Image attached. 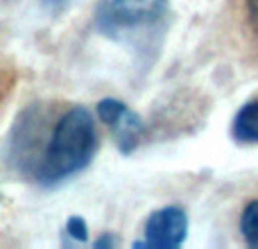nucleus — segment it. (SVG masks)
Segmentation results:
<instances>
[{
	"instance_id": "f257e3e1",
	"label": "nucleus",
	"mask_w": 258,
	"mask_h": 249,
	"mask_svg": "<svg viewBox=\"0 0 258 249\" xmlns=\"http://www.w3.org/2000/svg\"><path fill=\"white\" fill-rule=\"evenodd\" d=\"M95 125L86 109L75 107L59 118L41 163L36 165V179L41 183H57L71 174L84 170L95 152Z\"/></svg>"
},
{
	"instance_id": "f03ea898",
	"label": "nucleus",
	"mask_w": 258,
	"mask_h": 249,
	"mask_svg": "<svg viewBox=\"0 0 258 249\" xmlns=\"http://www.w3.org/2000/svg\"><path fill=\"white\" fill-rule=\"evenodd\" d=\"M165 12V0H104L98 12V27L113 39H122L129 32L159 25Z\"/></svg>"
},
{
	"instance_id": "7ed1b4c3",
	"label": "nucleus",
	"mask_w": 258,
	"mask_h": 249,
	"mask_svg": "<svg viewBox=\"0 0 258 249\" xmlns=\"http://www.w3.org/2000/svg\"><path fill=\"white\" fill-rule=\"evenodd\" d=\"M188 231V220L181 209H161L150 215L145 224V242H136V247H159V249H170L179 247L186 238Z\"/></svg>"
},
{
	"instance_id": "20e7f679",
	"label": "nucleus",
	"mask_w": 258,
	"mask_h": 249,
	"mask_svg": "<svg viewBox=\"0 0 258 249\" xmlns=\"http://www.w3.org/2000/svg\"><path fill=\"white\" fill-rule=\"evenodd\" d=\"M98 116L113 129L116 143L122 152H132L143 136V120L118 100H102L98 104Z\"/></svg>"
},
{
	"instance_id": "39448f33",
	"label": "nucleus",
	"mask_w": 258,
	"mask_h": 249,
	"mask_svg": "<svg viewBox=\"0 0 258 249\" xmlns=\"http://www.w3.org/2000/svg\"><path fill=\"white\" fill-rule=\"evenodd\" d=\"M233 136L242 143H258V100L240 109L233 120Z\"/></svg>"
},
{
	"instance_id": "423d86ee",
	"label": "nucleus",
	"mask_w": 258,
	"mask_h": 249,
	"mask_svg": "<svg viewBox=\"0 0 258 249\" xmlns=\"http://www.w3.org/2000/svg\"><path fill=\"white\" fill-rule=\"evenodd\" d=\"M240 231L242 238L247 240V245L258 249V202H251L245 209L240 220Z\"/></svg>"
},
{
	"instance_id": "0eeeda50",
	"label": "nucleus",
	"mask_w": 258,
	"mask_h": 249,
	"mask_svg": "<svg viewBox=\"0 0 258 249\" xmlns=\"http://www.w3.org/2000/svg\"><path fill=\"white\" fill-rule=\"evenodd\" d=\"M68 231H71V236L77 238V240H86V227H84V220L82 218L68 220Z\"/></svg>"
},
{
	"instance_id": "6e6552de",
	"label": "nucleus",
	"mask_w": 258,
	"mask_h": 249,
	"mask_svg": "<svg viewBox=\"0 0 258 249\" xmlns=\"http://www.w3.org/2000/svg\"><path fill=\"white\" fill-rule=\"evenodd\" d=\"M247 5H249V16H251V23H254V27L258 30V0H247Z\"/></svg>"
},
{
	"instance_id": "1a4fd4ad",
	"label": "nucleus",
	"mask_w": 258,
	"mask_h": 249,
	"mask_svg": "<svg viewBox=\"0 0 258 249\" xmlns=\"http://www.w3.org/2000/svg\"><path fill=\"white\" fill-rule=\"evenodd\" d=\"M73 0H45V5L48 7H52V9H61V7H66V5H71Z\"/></svg>"
}]
</instances>
